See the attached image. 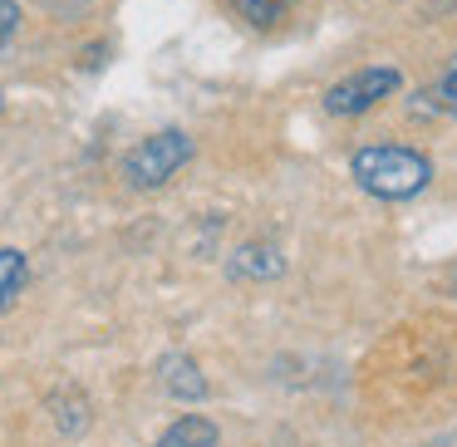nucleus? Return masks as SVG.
Wrapping results in <instances>:
<instances>
[{"label": "nucleus", "instance_id": "nucleus-1", "mask_svg": "<svg viewBox=\"0 0 457 447\" xmlns=\"http://www.w3.org/2000/svg\"><path fill=\"white\" fill-rule=\"evenodd\" d=\"M349 178L378 202H403L428 187L433 162L413 148H398V143H374V148H359L349 158Z\"/></svg>", "mask_w": 457, "mask_h": 447}, {"label": "nucleus", "instance_id": "nucleus-2", "mask_svg": "<svg viewBox=\"0 0 457 447\" xmlns=\"http://www.w3.org/2000/svg\"><path fill=\"white\" fill-rule=\"evenodd\" d=\"M187 162H192V138L182 128H162V133H153V138H143L138 148L123 158V178H129V187L153 192V187L178 178Z\"/></svg>", "mask_w": 457, "mask_h": 447}, {"label": "nucleus", "instance_id": "nucleus-3", "mask_svg": "<svg viewBox=\"0 0 457 447\" xmlns=\"http://www.w3.org/2000/svg\"><path fill=\"white\" fill-rule=\"evenodd\" d=\"M394 89H398V70L374 64V70H359V74H349V79H339L335 89L325 94V113L354 119V113H369L378 99H388Z\"/></svg>", "mask_w": 457, "mask_h": 447}, {"label": "nucleus", "instance_id": "nucleus-4", "mask_svg": "<svg viewBox=\"0 0 457 447\" xmlns=\"http://www.w3.org/2000/svg\"><path fill=\"white\" fill-rule=\"evenodd\" d=\"M158 378L162 388H168L172 398H182V403H197V398H207V378H202V368L192 364L187 354H168L158 364Z\"/></svg>", "mask_w": 457, "mask_h": 447}, {"label": "nucleus", "instance_id": "nucleus-5", "mask_svg": "<svg viewBox=\"0 0 457 447\" xmlns=\"http://www.w3.org/2000/svg\"><path fill=\"white\" fill-rule=\"evenodd\" d=\"M286 270V261H280V251L276 246H241L237 256H231V276L237 280H270V276H280Z\"/></svg>", "mask_w": 457, "mask_h": 447}, {"label": "nucleus", "instance_id": "nucleus-6", "mask_svg": "<svg viewBox=\"0 0 457 447\" xmlns=\"http://www.w3.org/2000/svg\"><path fill=\"white\" fill-rule=\"evenodd\" d=\"M158 447H217V423L202 413H182L168 433L158 437Z\"/></svg>", "mask_w": 457, "mask_h": 447}, {"label": "nucleus", "instance_id": "nucleus-7", "mask_svg": "<svg viewBox=\"0 0 457 447\" xmlns=\"http://www.w3.org/2000/svg\"><path fill=\"white\" fill-rule=\"evenodd\" d=\"M25 276H30V266H25V256L15 246H0V310H11L15 295L25 290Z\"/></svg>", "mask_w": 457, "mask_h": 447}, {"label": "nucleus", "instance_id": "nucleus-8", "mask_svg": "<svg viewBox=\"0 0 457 447\" xmlns=\"http://www.w3.org/2000/svg\"><path fill=\"white\" fill-rule=\"evenodd\" d=\"M290 5H295V0H237V15L251 30H276L290 15Z\"/></svg>", "mask_w": 457, "mask_h": 447}, {"label": "nucleus", "instance_id": "nucleus-9", "mask_svg": "<svg viewBox=\"0 0 457 447\" xmlns=\"http://www.w3.org/2000/svg\"><path fill=\"white\" fill-rule=\"evenodd\" d=\"M428 109H437V113H457V60L447 64V70L437 74V84L428 89Z\"/></svg>", "mask_w": 457, "mask_h": 447}, {"label": "nucleus", "instance_id": "nucleus-10", "mask_svg": "<svg viewBox=\"0 0 457 447\" xmlns=\"http://www.w3.org/2000/svg\"><path fill=\"white\" fill-rule=\"evenodd\" d=\"M15 30H21V5L15 0H0V45L11 40Z\"/></svg>", "mask_w": 457, "mask_h": 447}, {"label": "nucleus", "instance_id": "nucleus-11", "mask_svg": "<svg viewBox=\"0 0 457 447\" xmlns=\"http://www.w3.org/2000/svg\"><path fill=\"white\" fill-rule=\"evenodd\" d=\"M0 109H5V94H0Z\"/></svg>", "mask_w": 457, "mask_h": 447}]
</instances>
